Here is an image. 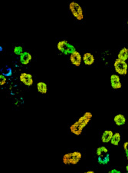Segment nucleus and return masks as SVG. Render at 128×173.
<instances>
[{
  "instance_id": "obj_1",
  "label": "nucleus",
  "mask_w": 128,
  "mask_h": 173,
  "mask_svg": "<svg viewBox=\"0 0 128 173\" xmlns=\"http://www.w3.org/2000/svg\"><path fill=\"white\" fill-rule=\"evenodd\" d=\"M92 117H93V115H92L91 111H86V112H85L84 115L78 118L75 123H73L72 125H70L69 128H70L71 132L73 133L74 135H77V136H79V135L82 133L84 128L90 122Z\"/></svg>"
},
{
  "instance_id": "obj_2",
  "label": "nucleus",
  "mask_w": 128,
  "mask_h": 173,
  "mask_svg": "<svg viewBox=\"0 0 128 173\" xmlns=\"http://www.w3.org/2000/svg\"><path fill=\"white\" fill-rule=\"evenodd\" d=\"M82 153L80 151H73L65 154L62 158V161L65 165H76L82 159Z\"/></svg>"
},
{
  "instance_id": "obj_3",
  "label": "nucleus",
  "mask_w": 128,
  "mask_h": 173,
  "mask_svg": "<svg viewBox=\"0 0 128 173\" xmlns=\"http://www.w3.org/2000/svg\"><path fill=\"white\" fill-rule=\"evenodd\" d=\"M96 154L98 155V163L101 165H107L110 161V155L105 146L98 147L96 150Z\"/></svg>"
},
{
  "instance_id": "obj_4",
  "label": "nucleus",
  "mask_w": 128,
  "mask_h": 173,
  "mask_svg": "<svg viewBox=\"0 0 128 173\" xmlns=\"http://www.w3.org/2000/svg\"><path fill=\"white\" fill-rule=\"evenodd\" d=\"M57 48L59 52H61L64 55H71L76 51L75 47L69 43L67 40L59 41L57 44Z\"/></svg>"
},
{
  "instance_id": "obj_5",
  "label": "nucleus",
  "mask_w": 128,
  "mask_h": 173,
  "mask_svg": "<svg viewBox=\"0 0 128 173\" xmlns=\"http://www.w3.org/2000/svg\"><path fill=\"white\" fill-rule=\"evenodd\" d=\"M69 10L74 15V17L78 21H82L84 18L83 9L78 2H75V1L71 2L69 3Z\"/></svg>"
},
{
  "instance_id": "obj_6",
  "label": "nucleus",
  "mask_w": 128,
  "mask_h": 173,
  "mask_svg": "<svg viewBox=\"0 0 128 173\" xmlns=\"http://www.w3.org/2000/svg\"><path fill=\"white\" fill-rule=\"evenodd\" d=\"M114 67L115 72L118 75H125L127 74L128 65L124 61H122V60L117 58L114 61Z\"/></svg>"
},
{
  "instance_id": "obj_7",
  "label": "nucleus",
  "mask_w": 128,
  "mask_h": 173,
  "mask_svg": "<svg viewBox=\"0 0 128 173\" xmlns=\"http://www.w3.org/2000/svg\"><path fill=\"white\" fill-rule=\"evenodd\" d=\"M19 79L24 85H27V86H32L33 85L32 75L29 73H26V72L21 73L20 76H19Z\"/></svg>"
},
{
  "instance_id": "obj_8",
  "label": "nucleus",
  "mask_w": 128,
  "mask_h": 173,
  "mask_svg": "<svg viewBox=\"0 0 128 173\" xmlns=\"http://www.w3.org/2000/svg\"><path fill=\"white\" fill-rule=\"evenodd\" d=\"M82 55L80 54V52H78V51H75L73 53H72L70 55V61L74 65L78 67L81 65L82 63Z\"/></svg>"
},
{
  "instance_id": "obj_9",
  "label": "nucleus",
  "mask_w": 128,
  "mask_h": 173,
  "mask_svg": "<svg viewBox=\"0 0 128 173\" xmlns=\"http://www.w3.org/2000/svg\"><path fill=\"white\" fill-rule=\"evenodd\" d=\"M110 85L114 89H119L121 88L122 84L120 82V77L114 74L110 75Z\"/></svg>"
},
{
  "instance_id": "obj_10",
  "label": "nucleus",
  "mask_w": 128,
  "mask_h": 173,
  "mask_svg": "<svg viewBox=\"0 0 128 173\" xmlns=\"http://www.w3.org/2000/svg\"><path fill=\"white\" fill-rule=\"evenodd\" d=\"M82 60L86 65H91L94 62V56L91 52H86L82 56Z\"/></svg>"
},
{
  "instance_id": "obj_11",
  "label": "nucleus",
  "mask_w": 128,
  "mask_h": 173,
  "mask_svg": "<svg viewBox=\"0 0 128 173\" xmlns=\"http://www.w3.org/2000/svg\"><path fill=\"white\" fill-rule=\"evenodd\" d=\"M114 135V132L111 130H105L101 135V141L103 143H108L110 142L112 137Z\"/></svg>"
},
{
  "instance_id": "obj_12",
  "label": "nucleus",
  "mask_w": 128,
  "mask_h": 173,
  "mask_svg": "<svg viewBox=\"0 0 128 173\" xmlns=\"http://www.w3.org/2000/svg\"><path fill=\"white\" fill-rule=\"evenodd\" d=\"M32 59V56L29 52H24L22 55H20V62L23 65H28Z\"/></svg>"
},
{
  "instance_id": "obj_13",
  "label": "nucleus",
  "mask_w": 128,
  "mask_h": 173,
  "mask_svg": "<svg viewBox=\"0 0 128 173\" xmlns=\"http://www.w3.org/2000/svg\"><path fill=\"white\" fill-rule=\"evenodd\" d=\"M114 121L115 122L117 125L118 126H121V125H124L126 123V118L122 114H118V115H115L114 118Z\"/></svg>"
},
{
  "instance_id": "obj_14",
  "label": "nucleus",
  "mask_w": 128,
  "mask_h": 173,
  "mask_svg": "<svg viewBox=\"0 0 128 173\" xmlns=\"http://www.w3.org/2000/svg\"><path fill=\"white\" fill-rule=\"evenodd\" d=\"M117 58L118 59L126 62L128 58V48H126V47L122 48L121 50L120 51V52L118 53Z\"/></svg>"
},
{
  "instance_id": "obj_15",
  "label": "nucleus",
  "mask_w": 128,
  "mask_h": 173,
  "mask_svg": "<svg viewBox=\"0 0 128 173\" xmlns=\"http://www.w3.org/2000/svg\"><path fill=\"white\" fill-rule=\"evenodd\" d=\"M37 89H38V92H40L41 94H46L48 91V86L47 84L43 82H39L37 83Z\"/></svg>"
},
{
  "instance_id": "obj_16",
  "label": "nucleus",
  "mask_w": 128,
  "mask_h": 173,
  "mask_svg": "<svg viewBox=\"0 0 128 173\" xmlns=\"http://www.w3.org/2000/svg\"><path fill=\"white\" fill-rule=\"evenodd\" d=\"M120 134L118 133V132H116V133H114V135L113 137H112L111 140H110V143L112 144L113 145H115V146H117V145H119V143H120Z\"/></svg>"
},
{
  "instance_id": "obj_17",
  "label": "nucleus",
  "mask_w": 128,
  "mask_h": 173,
  "mask_svg": "<svg viewBox=\"0 0 128 173\" xmlns=\"http://www.w3.org/2000/svg\"><path fill=\"white\" fill-rule=\"evenodd\" d=\"M23 52V48H22V46H15V48H14V53H15V55H21Z\"/></svg>"
},
{
  "instance_id": "obj_18",
  "label": "nucleus",
  "mask_w": 128,
  "mask_h": 173,
  "mask_svg": "<svg viewBox=\"0 0 128 173\" xmlns=\"http://www.w3.org/2000/svg\"><path fill=\"white\" fill-rule=\"evenodd\" d=\"M6 78H5V75H0V85H4L5 83H6Z\"/></svg>"
},
{
  "instance_id": "obj_19",
  "label": "nucleus",
  "mask_w": 128,
  "mask_h": 173,
  "mask_svg": "<svg viewBox=\"0 0 128 173\" xmlns=\"http://www.w3.org/2000/svg\"><path fill=\"white\" fill-rule=\"evenodd\" d=\"M109 173H122L121 171H119V170H117V169H112V170H110V171H109Z\"/></svg>"
},
{
  "instance_id": "obj_20",
  "label": "nucleus",
  "mask_w": 128,
  "mask_h": 173,
  "mask_svg": "<svg viewBox=\"0 0 128 173\" xmlns=\"http://www.w3.org/2000/svg\"><path fill=\"white\" fill-rule=\"evenodd\" d=\"M83 173H94V171H85V172H83Z\"/></svg>"
},
{
  "instance_id": "obj_21",
  "label": "nucleus",
  "mask_w": 128,
  "mask_h": 173,
  "mask_svg": "<svg viewBox=\"0 0 128 173\" xmlns=\"http://www.w3.org/2000/svg\"><path fill=\"white\" fill-rule=\"evenodd\" d=\"M126 171H128V164L126 165Z\"/></svg>"
},
{
  "instance_id": "obj_22",
  "label": "nucleus",
  "mask_w": 128,
  "mask_h": 173,
  "mask_svg": "<svg viewBox=\"0 0 128 173\" xmlns=\"http://www.w3.org/2000/svg\"><path fill=\"white\" fill-rule=\"evenodd\" d=\"M126 23H127V25H128V20H127V22H126Z\"/></svg>"
},
{
  "instance_id": "obj_23",
  "label": "nucleus",
  "mask_w": 128,
  "mask_h": 173,
  "mask_svg": "<svg viewBox=\"0 0 128 173\" xmlns=\"http://www.w3.org/2000/svg\"><path fill=\"white\" fill-rule=\"evenodd\" d=\"M125 173H128V171H126V172H125Z\"/></svg>"
}]
</instances>
